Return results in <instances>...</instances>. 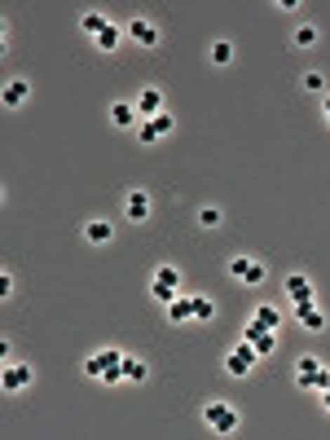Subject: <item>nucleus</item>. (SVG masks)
<instances>
[{
	"label": "nucleus",
	"instance_id": "0eeeda50",
	"mask_svg": "<svg viewBox=\"0 0 330 440\" xmlns=\"http://www.w3.org/2000/svg\"><path fill=\"white\" fill-rule=\"evenodd\" d=\"M114 366H124V352L119 348H102V352H93L84 361V374H88V379H102V374L114 370Z\"/></svg>",
	"mask_w": 330,
	"mask_h": 440
},
{
	"label": "nucleus",
	"instance_id": "aec40b11",
	"mask_svg": "<svg viewBox=\"0 0 330 440\" xmlns=\"http://www.w3.org/2000/svg\"><path fill=\"white\" fill-rule=\"evenodd\" d=\"M124 379L128 383H145V379H150V366H145L141 356H128V361H124Z\"/></svg>",
	"mask_w": 330,
	"mask_h": 440
},
{
	"label": "nucleus",
	"instance_id": "39448f33",
	"mask_svg": "<svg viewBox=\"0 0 330 440\" xmlns=\"http://www.w3.org/2000/svg\"><path fill=\"white\" fill-rule=\"evenodd\" d=\"M31 379H36V374H31V366H27V361H5V374H0V387H5V392L13 396V392H27V387H31Z\"/></svg>",
	"mask_w": 330,
	"mask_h": 440
},
{
	"label": "nucleus",
	"instance_id": "f257e3e1",
	"mask_svg": "<svg viewBox=\"0 0 330 440\" xmlns=\"http://www.w3.org/2000/svg\"><path fill=\"white\" fill-rule=\"evenodd\" d=\"M330 383V370L322 356H300L295 361V387H304V392H326Z\"/></svg>",
	"mask_w": 330,
	"mask_h": 440
},
{
	"label": "nucleus",
	"instance_id": "4468645a",
	"mask_svg": "<svg viewBox=\"0 0 330 440\" xmlns=\"http://www.w3.org/2000/svg\"><path fill=\"white\" fill-rule=\"evenodd\" d=\"M27 97H31V84H27V79H9L5 93H0V102H5L9 110H18V106L27 102Z\"/></svg>",
	"mask_w": 330,
	"mask_h": 440
},
{
	"label": "nucleus",
	"instance_id": "dca6fc26",
	"mask_svg": "<svg viewBox=\"0 0 330 440\" xmlns=\"http://www.w3.org/2000/svg\"><path fill=\"white\" fill-rule=\"evenodd\" d=\"M286 295H291V304L312 300V282L304 278V273H291V278H286Z\"/></svg>",
	"mask_w": 330,
	"mask_h": 440
},
{
	"label": "nucleus",
	"instance_id": "f8f14e48",
	"mask_svg": "<svg viewBox=\"0 0 330 440\" xmlns=\"http://www.w3.org/2000/svg\"><path fill=\"white\" fill-rule=\"evenodd\" d=\"M159 110H163V93L150 84V88H141L137 93V115H145V119H154L159 115Z\"/></svg>",
	"mask_w": 330,
	"mask_h": 440
},
{
	"label": "nucleus",
	"instance_id": "393cba45",
	"mask_svg": "<svg viewBox=\"0 0 330 440\" xmlns=\"http://www.w3.org/2000/svg\"><path fill=\"white\" fill-rule=\"evenodd\" d=\"M150 124H154V133H159V137H172V128H176V119L168 115V110H159V115H154Z\"/></svg>",
	"mask_w": 330,
	"mask_h": 440
},
{
	"label": "nucleus",
	"instance_id": "bb28decb",
	"mask_svg": "<svg viewBox=\"0 0 330 440\" xmlns=\"http://www.w3.org/2000/svg\"><path fill=\"white\" fill-rule=\"evenodd\" d=\"M137 141H141V145H154V141H159V133H154V124H150V119H141V124H137Z\"/></svg>",
	"mask_w": 330,
	"mask_h": 440
},
{
	"label": "nucleus",
	"instance_id": "ddd939ff",
	"mask_svg": "<svg viewBox=\"0 0 330 440\" xmlns=\"http://www.w3.org/2000/svg\"><path fill=\"white\" fill-rule=\"evenodd\" d=\"M110 124H114V128H137V124H141L137 102H114V106H110Z\"/></svg>",
	"mask_w": 330,
	"mask_h": 440
},
{
	"label": "nucleus",
	"instance_id": "412c9836",
	"mask_svg": "<svg viewBox=\"0 0 330 440\" xmlns=\"http://www.w3.org/2000/svg\"><path fill=\"white\" fill-rule=\"evenodd\" d=\"M150 282H159V286H172V291H180V269H176V265H159Z\"/></svg>",
	"mask_w": 330,
	"mask_h": 440
},
{
	"label": "nucleus",
	"instance_id": "f03ea898",
	"mask_svg": "<svg viewBox=\"0 0 330 440\" xmlns=\"http://www.w3.org/2000/svg\"><path fill=\"white\" fill-rule=\"evenodd\" d=\"M203 418H207V427L220 432V436H234L238 432V410H234V405H225V401H211L207 410H203Z\"/></svg>",
	"mask_w": 330,
	"mask_h": 440
},
{
	"label": "nucleus",
	"instance_id": "7c9ffc66",
	"mask_svg": "<svg viewBox=\"0 0 330 440\" xmlns=\"http://www.w3.org/2000/svg\"><path fill=\"white\" fill-rule=\"evenodd\" d=\"M322 115H326V124H330V93H326V106H322Z\"/></svg>",
	"mask_w": 330,
	"mask_h": 440
},
{
	"label": "nucleus",
	"instance_id": "423d86ee",
	"mask_svg": "<svg viewBox=\"0 0 330 440\" xmlns=\"http://www.w3.org/2000/svg\"><path fill=\"white\" fill-rule=\"evenodd\" d=\"M150 211H154V199L145 189H128V199H124V220L132 225H141V220H150Z\"/></svg>",
	"mask_w": 330,
	"mask_h": 440
},
{
	"label": "nucleus",
	"instance_id": "c756f323",
	"mask_svg": "<svg viewBox=\"0 0 330 440\" xmlns=\"http://www.w3.org/2000/svg\"><path fill=\"white\" fill-rule=\"evenodd\" d=\"M0 295H5V300L13 295V278H9V273H0Z\"/></svg>",
	"mask_w": 330,
	"mask_h": 440
},
{
	"label": "nucleus",
	"instance_id": "2eb2a0df",
	"mask_svg": "<svg viewBox=\"0 0 330 440\" xmlns=\"http://www.w3.org/2000/svg\"><path fill=\"white\" fill-rule=\"evenodd\" d=\"M84 238L93 242V247H106V242L114 238V225H110V220H88V225H84Z\"/></svg>",
	"mask_w": 330,
	"mask_h": 440
},
{
	"label": "nucleus",
	"instance_id": "a878e982",
	"mask_svg": "<svg viewBox=\"0 0 330 440\" xmlns=\"http://www.w3.org/2000/svg\"><path fill=\"white\" fill-rule=\"evenodd\" d=\"M220 220H225V216H220L216 207H203V211H198V225H203V229H216Z\"/></svg>",
	"mask_w": 330,
	"mask_h": 440
},
{
	"label": "nucleus",
	"instance_id": "cd10ccee",
	"mask_svg": "<svg viewBox=\"0 0 330 440\" xmlns=\"http://www.w3.org/2000/svg\"><path fill=\"white\" fill-rule=\"evenodd\" d=\"M150 291H154V300H159L163 308H168V304H172V300L180 295V291H172V286H159V282H150Z\"/></svg>",
	"mask_w": 330,
	"mask_h": 440
},
{
	"label": "nucleus",
	"instance_id": "a211bd4d",
	"mask_svg": "<svg viewBox=\"0 0 330 440\" xmlns=\"http://www.w3.org/2000/svg\"><path fill=\"white\" fill-rule=\"evenodd\" d=\"M128 40V31H119V22H110L102 36H97V48H102V53H114V48H119Z\"/></svg>",
	"mask_w": 330,
	"mask_h": 440
},
{
	"label": "nucleus",
	"instance_id": "f3484780",
	"mask_svg": "<svg viewBox=\"0 0 330 440\" xmlns=\"http://www.w3.org/2000/svg\"><path fill=\"white\" fill-rule=\"evenodd\" d=\"M251 326H260V331H277V326H282V313H277L273 304H260L251 313Z\"/></svg>",
	"mask_w": 330,
	"mask_h": 440
},
{
	"label": "nucleus",
	"instance_id": "9d476101",
	"mask_svg": "<svg viewBox=\"0 0 330 440\" xmlns=\"http://www.w3.org/2000/svg\"><path fill=\"white\" fill-rule=\"evenodd\" d=\"M168 321L172 326H190L194 321V291H180V295L168 304Z\"/></svg>",
	"mask_w": 330,
	"mask_h": 440
},
{
	"label": "nucleus",
	"instance_id": "1a4fd4ad",
	"mask_svg": "<svg viewBox=\"0 0 330 440\" xmlns=\"http://www.w3.org/2000/svg\"><path fill=\"white\" fill-rule=\"evenodd\" d=\"M124 31H128V40L141 44V48H154V44H159V27H154L150 18H132Z\"/></svg>",
	"mask_w": 330,
	"mask_h": 440
},
{
	"label": "nucleus",
	"instance_id": "9b49d317",
	"mask_svg": "<svg viewBox=\"0 0 330 440\" xmlns=\"http://www.w3.org/2000/svg\"><path fill=\"white\" fill-rule=\"evenodd\" d=\"M295 321H300V326H304V331H312V335H317V331H326V313H322V308H317V304H312V300H304V304H295Z\"/></svg>",
	"mask_w": 330,
	"mask_h": 440
},
{
	"label": "nucleus",
	"instance_id": "2f4dec72",
	"mask_svg": "<svg viewBox=\"0 0 330 440\" xmlns=\"http://www.w3.org/2000/svg\"><path fill=\"white\" fill-rule=\"evenodd\" d=\"M322 410H326V414H330V392H326V396H322Z\"/></svg>",
	"mask_w": 330,
	"mask_h": 440
},
{
	"label": "nucleus",
	"instance_id": "4be33fe9",
	"mask_svg": "<svg viewBox=\"0 0 330 440\" xmlns=\"http://www.w3.org/2000/svg\"><path fill=\"white\" fill-rule=\"evenodd\" d=\"M216 317V300L211 295H194V321H211Z\"/></svg>",
	"mask_w": 330,
	"mask_h": 440
},
{
	"label": "nucleus",
	"instance_id": "5701e85b",
	"mask_svg": "<svg viewBox=\"0 0 330 440\" xmlns=\"http://www.w3.org/2000/svg\"><path fill=\"white\" fill-rule=\"evenodd\" d=\"M211 62H216V67H229V62H234V44L216 40V44H211Z\"/></svg>",
	"mask_w": 330,
	"mask_h": 440
},
{
	"label": "nucleus",
	"instance_id": "7ed1b4c3",
	"mask_svg": "<svg viewBox=\"0 0 330 440\" xmlns=\"http://www.w3.org/2000/svg\"><path fill=\"white\" fill-rule=\"evenodd\" d=\"M256 361H260V352H256V348H251V344H246V339H242V344H238L234 352L225 356V370L234 374V379H246V374L256 370Z\"/></svg>",
	"mask_w": 330,
	"mask_h": 440
},
{
	"label": "nucleus",
	"instance_id": "6e6552de",
	"mask_svg": "<svg viewBox=\"0 0 330 440\" xmlns=\"http://www.w3.org/2000/svg\"><path fill=\"white\" fill-rule=\"evenodd\" d=\"M242 339H246V344H251L260 356H273V352H277V331H260V326H251V321H246Z\"/></svg>",
	"mask_w": 330,
	"mask_h": 440
},
{
	"label": "nucleus",
	"instance_id": "20e7f679",
	"mask_svg": "<svg viewBox=\"0 0 330 440\" xmlns=\"http://www.w3.org/2000/svg\"><path fill=\"white\" fill-rule=\"evenodd\" d=\"M229 278H238L246 286H260L264 282V265L251 260V255H229Z\"/></svg>",
	"mask_w": 330,
	"mask_h": 440
},
{
	"label": "nucleus",
	"instance_id": "b1692460",
	"mask_svg": "<svg viewBox=\"0 0 330 440\" xmlns=\"http://www.w3.org/2000/svg\"><path fill=\"white\" fill-rule=\"evenodd\" d=\"M291 40H295V48H312V44H317V27H308V22H304V27H295V36H291Z\"/></svg>",
	"mask_w": 330,
	"mask_h": 440
},
{
	"label": "nucleus",
	"instance_id": "c85d7f7f",
	"mask_svg": "<svg viewBox=\"0 0 330 440\" xmlns=\"http://www.w3.org/2000/svg\"><path fill=\"white\" fill-rule=\"evenodd\" d=\"M304 88H308V93H326V75H322V71H308V75H304Z\"/></svg>",
	"mask_w": 330,
	"mask_h": 440
},
{
	"label": "nucleus",
	"instance_id": "6ab92c4d",
	"mask_svg": "<svg viewBox=\"0 0 330 440\" xmlns=\"http://www.w3.org/2000/svg\"><path fill=\"white\" fill-rule=\"evenodd\" d=\"M106 27H110V18H106V13H97V9H88L84 18H79V31H84V36H93V40L102 36Z\"/></svg>",
	"mask_w": 330,
	"mask_h": 440
},
{
	"label": "nucleus",
	"instance_id": "473e14b6",
	"mask_svg": "<svg viewBox=\"0 0 330 440\" xmlns=\"http://www.w3.org/2000/svg\"><path fill=\"white\" fill-rule=\"evenodd\" d=\"M326 392H330V383H326Z\"/></svg>",
	"mask_w": 330,
	"mask_h": 440
}]
</instances>
